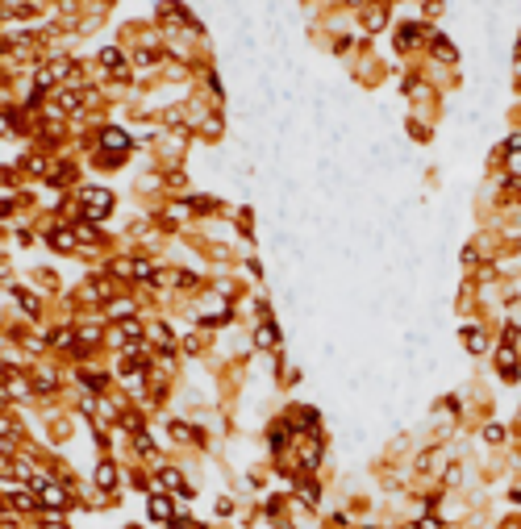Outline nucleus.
<instances>
[{"label": "nucleus", "mask_w": 521, "mask_h": 529, "mask_svg": "<svg viewBox=\"0 0 521 529\" xmlns=\"http://www.w3.org/2000/svg\"><path fill=\"white\" fill-rule=\"evenodd\" d=\"M88 200H92V213H104V208H109V196H104V192H92Z\"/></svg>", "instance_id": "nucleus-1"}, {"label": "nucleus", "mask_w": 521, "mask_h": 529, "mask_svg": "<svg viewBox=\"0 0 521 529\" xmlns=\"http://www.w3.org/2000/svg\"><path fill=\"white\" fill-rule=\"evenodd\" d=\"M104 146H125V134H117V129H109V134H104Z\"/></svg>", "instance_id": "nucleus-2"}]
</instances>
